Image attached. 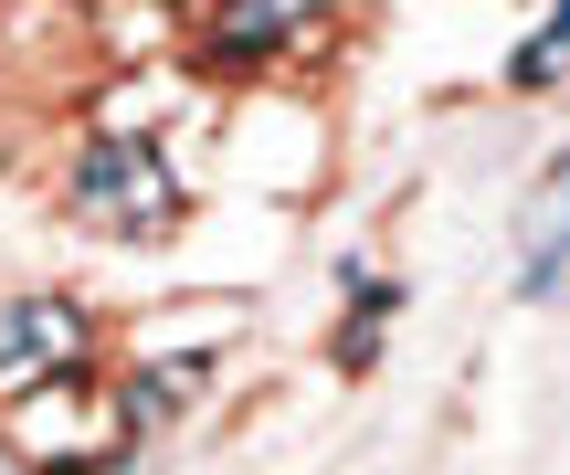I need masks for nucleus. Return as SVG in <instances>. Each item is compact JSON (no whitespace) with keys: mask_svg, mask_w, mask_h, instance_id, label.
<instances>
[{"mask_svg":"<svg viewBox=\"0 0 570 475\" xmlns=\"http://www.w3.org/2000/svg\"><path fill=\"white\" fill-rule=\"evenodd\" d=\"M348 296H360V307H348V338H338V359H348V370H370V359H381V317L402 307V286H381V275H348Z\"/></svg>","mask_w":570,"mask_h":475,"instance_id":"6","label":"nucleus"},{"mask_svg":"<svg viewBox=\"0 0 570 475\" xmlns=\"http://www.w3.org/2000/svg\"><path fill=\"white\" fill-rule=\"evenodd\" d=\"M212 380V349H190V359H159V370H138L127 380V434H148V423H169L190 392Z\"/></svg>","mask_w":570,"mask_h":475,"instance_id":"5","label":"nucleus"},{"mask_svg":"<svg viewBox=\"0 0 570 475\" xmlns=\"http://www.w3.org/2000/svg\"><path fill=\"white\" fill-rule=\"evenodd\" d=\"M75 211L106 232H127V244H148V232L180 222V180H169V159L148 138H96L75 159Z\"/></svg>","mask_w":570,"mask_h":475,"instance_id":"1","label":"nucleus"},{"mask_svg":"<svg viewBox=\"0 0 570 475\" xmlns=\"http://www.w3.org/2000/svg\"><path fill=\"white\" fill-rule=\"evenodd\" d=\"M518 296H529V307H550V296H560V169L539 180L529 232H518Z\"/></svg>","mask_w":570,"mask_h":475,"instance_id":"4","label":"nucleus"},{"mask_svg":"<svg viewBox=\"0 0 570 475\" xmlns=\"http://www.w3.org/2000/svg\"><path fill=\"white\" fill-rule=\"evenodd\" d=\"M560 42H570V11H550L529 42H518V63H508V85H518V96H550V75H560Z\"/></svg>","mask_w":570,"mask_h":475,"instance_id":"7","label":"nucleus"},{"mask_svg":"<svg viewBox=\"0 0 570 475\" xmlns=\"http://www.w3.org/2000/svg\"><path fill=\"white\" fill-rule=\"evenodd\" d=\"M75 359H85V307L75 296H11L0 307V402L63 380Z\"/></svg>","mask_w":570,"mask_h":475,"instance_id":"2","label":"nucleus"},{"mask_svg":"<svg viewBox=\"0 0 570 475\" xmlns=\"http://www.w3.org/2000/svg\"><path fill=\"white\" fill-rule=\"evenodd\" d=\"M317 11H338V0H223V21H212V53H223V63H254V53H275L285 32H306Z\"/></svg>","mask_w":570,"mask_h":475,"instance_id":"3","label":"nucleus"}]
</instances>
